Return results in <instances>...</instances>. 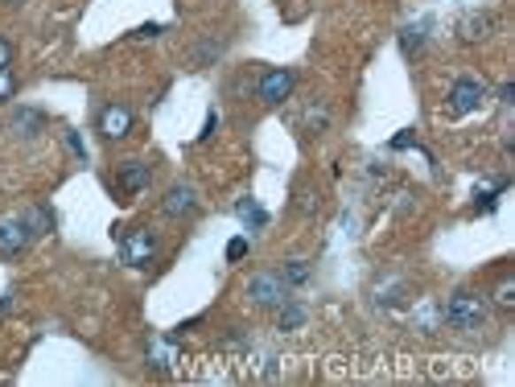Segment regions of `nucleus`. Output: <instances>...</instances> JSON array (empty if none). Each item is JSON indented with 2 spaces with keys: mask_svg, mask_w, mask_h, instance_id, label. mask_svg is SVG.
I'll return each instance as SVG.
<instances>
[{
  "mask_svg": "<svg viewBox=\"0 0 515 387\" xmlns=\"http://www.w3.org/2000/svg\"><path fill=\"white\" fill-rule=\"evenodd\" d=\"M235 215L243 218V227H264V223H268V210H264L256 198H240V202H235Z\"/></svg>",
  "mask_w": 515,
  "mask_h": 387,
  "instance_id": "nucleus-15",
  "label": "nucleus"
},
{
  "mask_svg": "<svg viewBox=\"0 0 515 387\" xmlns=\"http://www.w3.org/2000/svg\"><path fill=\"white\" fill-rule=\"evenodd\" d=\"M132 124H136V116L124 103H108V108L99 111V136L104 140H124L132 133Z\"/></svg>",
  "mask_w": 515,
  "mask_h": 387,
  "instance_id": "nucleus-7",
  "label": "nucleus"
},
{
  "mask_svg": "<svg viewBox=\"0 0 515 387\" xmlns=\"http://www.w3.org/2000/svg\"><path fill=\"white\" fill-rule=\"evenodd\" d=\"M276 277L285 280L288 289H301V285H310V277H313V264H310V260H285V264H281V272H276Z\"/></svg>",
  "mask_w": 515,
  "mask_h": 387,
  "instance_id": "nucleus-14",
  "label": "nucleus"
},
{
  "mask_svg": "<svg viewBox=\"0 0 515 387\" xmlns=\"http://www.w3.org/2000/svg\"><path fill=\"white\" fill-rule=\"evenodd\" d=\"M157 34H161V25H157V21H149V25H141V29H136V34H132V37H157Z\"/></svg>",
  "mask_w": 515,
  "mask_h": 387,
  "instance_id": "nucleus-26",
  "label": "nucleus"
},
{
  "mask_svg": "<svg viewBox=\"0 0 515 387\" xmlns=\"http://www.w3.org/2000/svg\"><path fill=\"white\" fill-rule=\"evenodd\" d=\"M29 239H34V231L25 218H4L0 223V260H17L29 247Z\"/></svg>",
  "mask_w": 515,
  "mask_h": 387,
  "instance_id": "nucleus-6",
  "label": "nucleus"
},
{
  "mask_svg": "<svg viewBox=\"0 0 515 387\" xmlns=\"http://www.w3.org/2000/svg\"><path fill=\"white\" fill-rule=\"evenodd\" d=\"M9 128L21 136V140H37V136L46 133V116H42L37 108H17L12 111V120H9Z\"/></svg>",
  "mask_w": 515,
  "mask_h": 387,
  "instance_id": "nucleus-11",
  "label": "nucleus"
},
{
  "mask_svg": "<svg viewBox=\"0 0 515 387\" xmlns=\"http://www.w3.org/2000/svg\"><path fill=\"white\" fill-rule=\"evenodd\" d=\"M305 317H310V314H305V305L293 301V297H285V301L276 305V330H285V334H288V330L305 326Z\"/></svg>",
  "mask_w": 515,
  "mask_h": 387,
  "instance_id": "nucleus-13",
  "label": "nucleus"
},
{
  "mask_svg": "<svg viewBox=\"0 0 515 387\" xmlns=\"http://www.w3.org/2000/svg\"><path fill=\"white\" fill-rule=\"evenodd\" d=\"M149 182H153V170H149L144 161H120V170H116V186H120L124 194H141Z\"/></svg>",
  "mask_w": 515,
  "mask_h": 387,
  "instance_id": "nucleus-9",
  "label": "nucleus"
},
{
  "mask_svg": "<svg viewBox=\"0 0 515 387\" xmlns=\"http://www.w3.org/2000/svg\"><path fill=\"white\" fill-rule=\"evenodd\" d=\"M161 210H165L169 218L198 215V190H194V186H169L165 198H161Z\"/></svg>",
  "mask_w": 515,
  "mask_h": 387,
  "instance_id": "nucleus-8",
  "label": "nucleus"
},
{
  "mask_svg": "<svg viewBox=\"0 0 515 387\" xmlns=\"http://www.w3.org/2000/svg\"><path fill=\"white\" fill-rule=\"evenodd\" d=\"M293 87H297V74L288 71V66H276V71H264L260 83H256V95H260L264 108H281L288 95H293Z\"/></svg>",
  "mask_w": 515,
  "mask_h": 387,
  "instance_id": "nucleus-3",
  "label": "nucleus"
},
{
  "mask_svg": "<svg viewBox=\"0 0 515 387\" xmlns=\"http://www.w3.org/2000/svg\"><path fill=\"white\" fill-rule=\"evenodd\" d=\"M252 252V243H248V235H235V239L227 243V264H240L243 255Z\"/></svg>",
  "mask_w": 515,
  "mask_h": 387,
  "instance_id": "nucleus-19",
  "label": "nucleus"
},
{
  "mask_svg": "<svg viewBox=\"0 0 515 387\" xmlns=\"http://www.w3.org/2000/svg\"><path fill=\"white\" fill-rule=\"evenodd\" d=\"M9 66H12V46L0 37V71H9Z\"/></svg>",
  "mask_w": 515,
  "mask_h": 387,
  "instance_id": "nucleus-25",
  "label": "nucleus"
},
{
  "mask_svg": "<svg viewBox=\"0 0 515 387\" xmlns=\"http://www.w3.org/2000/svg\"><path fill=\"white\" fill-rule=\"evenodd\" d=\"M420 46H425V25H408L404 34H400V49L404 54H417Z\"/></svg>",
  "mask_w": 515,
  "mask_h": 387,
  "instance_id": "nucleus-17",
  "label": "nucleus"
},
{
  "mask_svg": "<svg viewBox=\"0 0 515 387\" xmlns=\"http://www.w3.org/2000/svg\"><path fill=\"white\" fill-rule=\"evenodd\" d=\"M12 95H17V79H12V71H0V103H9Z\"/></svg>",
  "mask_w": 515,
  "mask_h": 387,
  "instance_id": "nucleus-21",
  "label": "nucleus"
},
{
  "mask_svg": "<svg viewBox=\"0 0 515 387\" xmlns=\"http://www.w3.org/2000/svg\"><path fill=\"white\" fill-rule=\"evenodd\" d=\"M25 223H29V231H34V235H50L58 218H54V210H50V206H34V210L25 215Z\"/></svg>",
  "mask_w": 515,
  "mask_h": 387,
  "instance_id": "nucleus-16",
  "label": "nucleus"
},
{
  "mask_svg": "<svg viewBox=\"0 0 515 387\" xmlns=\"http://www.w3.org/2000/svg\"><path fill=\"white\" fill-rule=\"evenodd\" d=\"M116 243H120V260L128 268H149L161 252V243H157V231L153 227H132V231H116Z\"/></svg>",
  "mask_w": 515,
  "mask_h": 387,
  "instance_id": "nucleus-2",
  "label": "nucleus"
},
{
  "mask_svg": "<svg viewBox=\"0 0 515 387\" xmlns=\"http://www.w3.org/2000/svg\"><path fill=\"white\" fill-rule=\"evenodd\" d=\"M215 128H219V116H215V111H206V124H203V133H198V140H211V136H215Z\"/></svg>",
  "mask_w": 515,
  "mask_h": 387,
  "instance_id": "nucleus-22",
  "label": "nucleus"
},
{
  "mask_svg": "<svg viewBox=\"0 0 515 387\" xmlns=\"http://www.w3.org/2000/svg\"><path fill=\"white\" fill-rule=\"evenodd\" d=\"M495 17L491 12H466V17H462V21H457V37H462V42H487V37L495 34Z\"/></svg>",
  "mask_w": 515,
  "mask_h": 387,
  "instance_id": "nucleus-10",
  "label": "nucleus"
},
{
  "mask_svg": "<svg viewBox=\"0 0 515 387\" xmlns=\"http://www.w3.org/2000/svg\"><path fill=\"white\" fill-rule=\"evenodd\" d=\"M487 314H491V305H487V297H479V292H454V297L442 305L445 326L462 330V334H474V330L487 326Z\"/></svg>",
  "mask_w": 515,
  "mask_h": 387,
  "instance_id": "nucleus-1",
  "label": "nucleus"
},
{
  "mask_svg": "<svg viewBox=\"0 0 515 387\" xmlns=\"http://www.w3.org/2000/svg\"><path fill=\"white\" fill-rule=\"evenodd\" d=\"M288 297V285L276 272H256L252 280H248V301L256 305V309H276V305Z\"/></svg>",
  "mask_w": 515,
  "mask_h": 387,
  "instance_id": "nucleus-4",
  "label": "nucleus"
},
{
  "mask_svg": "<svg viewBox=\"0 0 515 387\" xmlns=\"http://www.w3.org/2000/svg\"><path fill=\"white\" fill-rule=\"evenodd\" d=\"M495 305L499 309H515V280H499V289H495Z\"/></svg>",
  "mask_w": 515,
  "mask_h": 387,
  "instance_id": "nucleus-18",
  "label": "nucleus"
},
{
  "mask_svg": "<svg viewBox=\"0 0 515 387\" xmlns=\"http://www.w3.org/2000/svg\"><path fill=\"white\" fill-rule=\"evenodd\" d=\"M499 99H503L507 108H511V103H515V87H511V83H503V87H499Z\"/></svg>",
  "mask_w": 515,
  "mask_h": 387,
  "instance_id": "nucleus-27",
  "label": "nucleus"
},
{
  "mask_svg": "<svg viewBox=\"0 0 515 387\" xmlns=\"http://www.w3.org/2000/svg\"><path fill=\"white\" fill-rule=\"evenodd\" d=\"M297 210H301V215H318V194H313V190H297Z\"/></svg>",
  "mask_w": 515,
  "mask_h": 387,
  "instance_id": "nucleus-20",
  "label": "nucleus"
},
{
  "mask_svg": "<svg viewBox=\"0 0 515 387\" xmlns=\"http://www.w3.org/2000/svg\"><path fill=\"white\" fill-rule=\"evenodd\" d=\"M227 346H231V351H240V346H248V334H243V330L235 326V330H231V334H227Z\"/></svg>",
  "mask_w": 515,
  "mask_h": 387,
  "instance_id": "nucleus-24",
  "label": "nucleus"
},
{
  "mask_svg": "<svg viewBox=\"0 0 515 387\" xmlns=\"http://www.w3.org/2000/svg\"><path fill=\"white\" fill-rule=\"evenodd\" d=\"M482 99H487V83H479V79H457L454 87H450V116H470V111L482 108Z\"/></svg>",
  "mask_w": 515,
  "mask_h": 387,
  "instance_id": "nucleus-5",
  "label": "nucleus"
},
{
  "mask_svg": "<svg viewBox=\"0 0 515 387\" xmlns=\"http://www.w3.org/2000/svg\"><path fill=\"white\" fill-rule=\"evenodd\" d=\"M12 301H17V292H4V297H0V317H4V314H9V309H12Z\"/></svg>",
  "mask_w": 515,
  "mask_h": 387,
  "instance_id": "nucleus-28",
  "label": "nucleus"
},
{
  "mask_svg": "<svg viewBox=\"0 0 515 387\" xmlns=\"http://www.w3.org/2000/svg\"><path fill=\"white\" fill-rule=\"evenodd\" d=\"M301 128L310 136H322L326 128H330V103H326V99H310L305 111H301Z\"/></svg>",
  "mask_w": 515,
  "mask_h": 387,
  "instance_id": "nucleus-12",
  "label": "nucleus"
},
{
  "mask_svg": "<svg viewBox=\"0 0 515 387\" xmlns=\"http://www.w3.org/2000/svg\"><path fill=\"white\" fill-rule=\"evenodd\" d=\"M66 145H71V153L79 161H87V148H83V140H79V133H66Z\"/></svg>",
  "mask_w": 515,
  "mask_h": 387,
  "instance_id": "nucleus-23",
  "label": "nucleus"
}]
</instances>
